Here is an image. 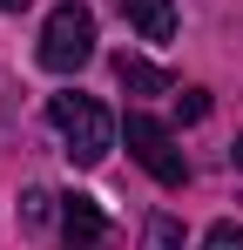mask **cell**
Listing matches in <instances>:
<instances>
[{
  "mask_svg": "<svg viewBox=\"0 0 243 250\" xmlns=\"http://www.w3.org/2000/svg\"><path fill=\"white\" fill-rule=\"evenodd\" d=\"M202 250H243V223H209V237H202Z\"/></svg>",
  "mask_w": 243,
  "mask_h": 250,
  "instance_id": "cell-9",
  "label": "cell"
},
{
  "mask_svg": "<svg viewBox=\"0 0 243 250\" xmlns=\"http://www.w3.org/2000/svg\"><path fill=\"white\" fill-rule=\"evenodd\" d=\"M230 163H237V169H243V135H237V149H230Z\"/></svg>",
  "mask_w": 243,
  "mask_h": 250,
  "instance_id": "cell-12",
  "label": "cell"
},
{
  "mask_svg": "<svg viewBox=\"0 0 243 250\" xmlns=\"http://www.w3.org/2000/svg\"><path fill=\"white\" fill-rule=\"evenodd\" d=\"M115 7L142 41H169L176 34V0H115Z\"/></svg>",
  "mask_w": 243,
  "mask_h": 250,
  "instance_id": "cell-5",
  "label": "cell"
},
{
  "mask_svg": "<svg viewBox=\"0 0 243 250\" xmlns=\"http://www.w3.org/2000/svg\"><path fill=\"white\" fill-rule=\"evenodd\" d=\"M88 61H95V14L81 0H61L47 14V27H40V68L47 75H75Z\"/></svg>",
  "mask_w": 243,
  "mask_h": 250,
  "instance_id": "cell-2",
  "label": "cell"
},
{
  "mask_svg": "<svg viewBox=\"0 0 243 250\" xmlns=\"http://www.w3.org/2000/svg\"><path fill=\"white\" fill-rule=\"evenodd\" d=\"M20 7H27V0H0V14H20Z\"/></svg>",
  "mask_w": 243,
  "mask_h": 250,
  "instance_id": "cell-11",
  "label": "cell"
},
{
  "mask_svg": "<svg viewBox=\"0 0 243 250\" xmlns=\"http://www.w3.org/2000/svg\"><path fill=\"white\" fill-rule=\"evenodd\" d=\"M47 122L61 128V142H68V156L81 169L108 163V149H115V122H108V108L95 102V95H54L47 102Z\"/></svg>",
  "mask_w": 243,
  "mask_h": 250,
  "instance_id": "cell-1",
  "label": "cell"
},
{
  "mask_svg": "<svg viewBox=\"0 0 243 250\" xmlns=\"http://www.w3.org/2000/svg\"><path fill=\"white\" fill-rule=\"evenodd\" d=\"M54 203H61L54 189H20V223H27V230H40V223L54 216Z\"/></svg>",
  "mask_w": 243,
  "mask_h": 250,
  "instance_id": "cell-8",
  "label": "cell"
},
{
  "mask_svg": "<svg viewBox=\"0 0 243 250\" xmlns=\"http://www.w3.org/2000/svg\"><path fill=\"white\" fill-rule=\"evenodd\" d=\"M122 135H128V149H135V163L156 176L162 189H182L189 183V163H182V149H176V135L156 122V115H128L122 122Z\"/></svg>",
  "mask_w": 243,
  "mask_h": 250,
  "instance_id": "cell-3",
  "label": "cell"
},
{
  "mask_svg": "<svg viewBox=\"0 0 243 250\" xmlns=\"http://www.w3.org/2000/svg\"><path fill=\"white\" fill-rule=\"evenodd\" d=\"M115 75H122V88H128V95H169V88H176V82L156 68V61H135V54H122V61H115Z\"/></svg>",
  "mask_w": 243,
  "mask_h": 250,
  "instance_id": "cell-6",
  "label": "cell"
},
{
  "mask_svg": "<svg viewBox=\"0 0 243 250\" xmlns=\"http://www.w3.org/2000/svg\"><path fill=\"white\" fill-rule=\"evenodd\" d=\"M61 237H68V250H101L108 244V216L95 209V196H61Z\"/></svg>",
  "mask_w": 243,
  "mask_h": 250,
  "instance_id": "cell-4",
  "label": "cell"
},
{
  "mask_svg": "<svg viewBox=\"0 0 243 250\" xmlns=\"http://www.w3.org/2000/svg\"><path fill=\"white\" fill-rule=\"evenodd\" d=\"M142 250H182V223H176V216H149V223H142Z\"/></svg>",
  "mask_w": 243,
  "mask_h": 250,
  "instance_id": "cell-7",
  "label": "cell"
},
{
  "mask_svg": "<svg viewBox=\"0 0 243 250\" xmlns=\"http://www.w3.org/2000/svg\"><path fill=\"white\" fill-rule=\"evenodd\" d=\"M176 108H182V122H202V115H209V95H202V88H189Z\"/></svg>",
  "mask_w": 243,
  "mask_h": 250,
  "instance_id": "cell-10",
  "label": "cell"
}]
</instances>
